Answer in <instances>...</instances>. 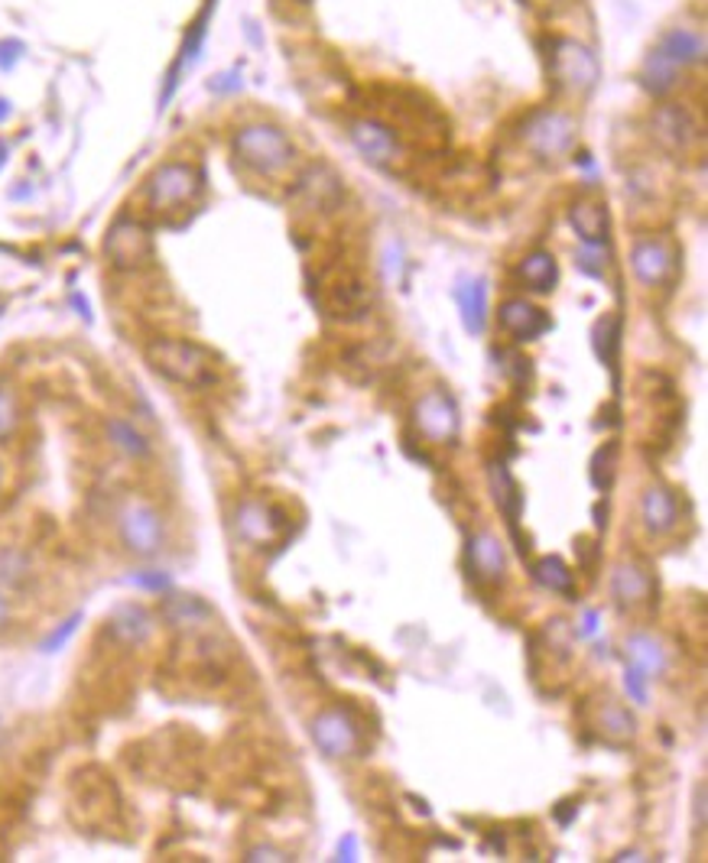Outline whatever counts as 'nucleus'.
<instances>
[{
  "label": "nucleus",
  "instance_id": "473e14b6",
  "mask_svg": "<svg viewBox=\"0 0 708 863\" xmlns=\"http://www.w3.org/2000/svg\"><path fill=\"white\" fill-rule=\"evenodd\" d=\"M20 426V410H16V397L0 387V438H10L13 429Z\"/></svg>",
  "mask_w": 708,
  "mask_h": 863
},
{
  "label": "nucleus",
  "instance_id": "37998d69",
  "mask_svg": "<svg viewBox=\"0 0 708 863\" xmlns=\"http://www.w3.org/2000/svg\"><path fill=\"white\" fill-rule=\"evenodd\" d=\"M3 160H7V147L0 143V166H3Z\"/></svg>",
  "mask_w": 708,
  "mask_h": 863
},
{
  "label": "nucleus",
  "instance_id": "7c9ffc66",
  "mask_svg": "<svg viewBox=\"0 0 708 863\" xmlns=\"http://www.w3.org/2000/svg\"><path fill=\"white\" fill-rule=\"evenodd\" d=\"M108 438H111L127 458H147V454H150V441L134 429L131 423H124V420H108Z\"/></svg>",
  "mask_w": 708,
  "mask_h": 863
},
{
  "label": "nucleus",
  "instance_id": "a211bd4d",
  "mask_svg": "<svg viewBox=\"0 0 708 863\" xmlns=\"http://www.w3.org/2000/svg\"><path fill=\"white\" fill-rule=\"evenodd\" d=\"M296 196H299V199L306 202V209H312V212H335V209L345 202L341 179H338L328 166H322V163L309 166V170L299 176V183H296Z\"/></svg>",
  "mask_w": 708,
  "mask_h": 863
},
{
  "label": "nucleus",
  "instance_id": "9b49d317",
  "mask_svg": "<svg viewBox=\"0 0 708 863\" xmlns=\"http://www.w3.org/2000/svg\"><path fill=\"white\" fill-rule=\"evenodd\" d=\"M676 266H680V253L670 237H641L631 247V270L637 283L647 289L667 286L676 276Z\"/></svg>",
  "mask_w": 708,
  "mask_h": 863
},
{
  "label": "nucleus",
  "instance_id": "20e7f679",
  "mask_svg": "<svg viewBox=\"0 0 708 863\" xmlns=\"http://www.w3.org/2000/svg\"><path fill=\"white\" fill-rule=\"evenodd\" d=\"M117 533H121V542L127 546V552H134L140 559L160 555L163 552V542H166L163 516L157 513V506H150L140 497H131L117 510Z\"/></svg>",
  "mask_w": 708,
  "mask_h": 863
},
{
  "label": "nucleus",
  "instance_id": "58836bf2",
  "mask_svg": "<svg viewBox=\"0 0 708 863\" xmlns=\"http://www.w3.org/2000/svg\"><path fill=\"white\" fill-rule=\"evenodd\" d=\"M595 630H598V611H585V617H582V627L575 630V637L588 640V637H592Z\"/></svg>",
  "mask_w": 708,
  "mask_h": 863
},
{
  "label": "nucleus",
  "instance_id": "6e6552de",
  "mask_svg": "<svg viewBox=\"0 0 708 863\" xmlns=\"http://www.w3.org/2000/svg\"><path fill=\"white\" fill-rule=\"evenodd\" d=\"M413 426L433 445H456V438L462 432L459 403L452 400L449 390L433 387L413 403Z\"/></svg>",
  "mask_w": 708,
  "mask_h": 863
},
{
  "label": "nucleus",
  "instance_id": "412c9836",
  "mask_svg": "<svg viewBox=\"0 0 708 863\" xmlns=\"http://www.w3.org/2000/svg\"><path fill=\"white\" fill-rule=\"evenodd\" d=\"M569 224L585 247H601L608 240V230H611V215L601 202L582 199L569 209Z\"/></svg>",
  "mask_w": 708,
  "mask_h": 863
},
{
  "label": "nucleus",
  "instance_id": "a18cd8bd",
  "mask_svg": "<svg viewBox=\"0 0 708 863\" xmlns=\"http://www.w3.org/2000/svg\"><path fill=\"white\" fill-rule=\"evenodd\" d=\"M539 3H559V0H539Z\"/></svg>",
  "mask_w": 708,
  "mask_h": 863
},
{
  "label": "nucleus",
  "instance_id": "9d476101",
  "mask_svg": "<svg viewBox=\"0 0 708 863\" xmlns=\"http://www.w3.org/2000/svg\"><path fill=\"white\" fill-rule=\"evenodd\" d=\"M104 257L111 260L114 270H140L153 260V237L150 230L134 221V217H121L108 227V237H104Z\"/></svg>",
  "mask_w": 708,
  "mask_h": 863
},
{
  "label": "nucleus",
  "instance_id": "a19ab883",
  "mask_svg": "<svg viewBox=\"0 0 708 863\" xmlns=\"http://www.w3.org/2000/svg\"><path fill=\"white\" fill-rule=\"evenodd\" d=\"M3 621H7V598L0 595V624H3Z\"/></svg>",
  "mask_w": 708,
  "mask_h": 863
},
{
  "label": "nucleus",
  "instance_id": "1a4fd4ad",
  "mask_svg": "<svg viewBox=\"0 0 708 863\" xmlns=\"http://www.w3.org/2000/svg\"><path fill=\"white\" fill-rule=\"evenodd\" d=\"M650 130H654V140L673 157H690L703 143L699 117L693 114L690 104H680V101L660 104L650 117Z\"/></svg>",
  "mask_w": 708,
  "mask_h": 863
},
{
  "label": "nucleus",
  "instance_id": "c756f323",
  "mask_svg": "<svg viewBox=\"0 0 708 863\" xmlns=\"http://www.w3.org/2000/svg\"><path fill=\"white\" fill-rule=\"evenodd\" d=\"M680 65L667 55V52H660V49H654L650 55H647V62H644V68H641V82L654 91V95H667L670 88H676V82H680Z\"/></svg>",
  "mask_w": 708,
  "mask_h": 863
},
{
  "label": "nucleus",
  "instance_id": "ea45409f",
  "mask_svg": "<svg viewBox=\"0 0 708 863\" xmlns=\"http://www.w3.org/2000/svg\"><path fill=\"white\" fill-rule=\"evenodd\" d=\"M614 861H647V858H641V854L634 851V854H621V858H614Z\"/></svg>",
  "mask_w": 708,
  "mask_h": 863
},
{
  "label": "nucleus",
  "instance_id": "4c0bfd02",
  "mask_svg": "<svg viewBox=\"0 0 708 863\" xmlns=\"http://www.w3.org/2000/svg\"><path fill=\"white\" fill-rule=\"evenodd\" d=\"M335 861H358V838L355 835L338 841V858Z\"/></svg>",
  "mask_w": 708,
  "mask_h": 863
},
{
  "label": "nucleus",
  "instance_id": "b1692460",
  "mask_svg": "<svg viewBox=\"0 0 708 863\" xmlns=\"http://www.w3.org/2000/svg\"><path fill=\"white\" fill-rule=\"evenodd\" d=\"M517 279L533 292H552V286L559 283L556 257L549 250H530L517 266Z\"/></svg>",
  "mask_w": 708,
  "mask_h": 863
},
{
  "label": "nucleus",
  "instance_id": "393cba45",
  "mask_svg": "<svg viewBox=\"0 0 708 863\" xmlns=\"http://www.w3.org/2000/svg\"><path fill=\"white\" fill-rule=\"evenodd\" d=\"M163 617L173 624V627H183V630H199V627H209L215 621L212 608L192 595H170L163 601Z\"/></svg>",
  "mask_w": 708,
  "mask_h": 863
},
{
  "label": "nucleus",
  "instance_id": "0eeeda50",
  "mask_svg": "<svg viewBox=\"0 0 708 863\" xmlns=\"http://www.w3.org/2000/svg\"><path fill=\"white\" fill-rule=\"evenodd\" d=\"M235 533L253 549H270L289 533V516L283 506L266 500H240L235 510Z\"/></svg>",
  "mask_w": 708,
  "mask_h": 863
},
{
  "label": "nucleus",
  "instance_id": "f03ea898",
  "mask_svg": "<svg viewBox=\"0 0 708 863\" xmlns=\"http://www.w3.org/2000/svg\"><path fill=\"white\" fill-rule=\"evenodd\" d=\"M237 163H244L250 173L263 176V179H276L283 173H289L296 166V143L286 137V130H280L276 124H244L232 140Z\"/></svg>",
  "mask_w": 708,
  "mask_h": 863
},
{
  "label": "nucleus",
  "instance_id": "f8f14e48",
  "mask_svg": "<svg viewBox=\"0 0 708 863\" xmlns=\"http://www.w3.org/2000/svg\"><path fill=\"white\" fill-rule=\"evenodd\" d=\"M598 59L595 52L579 39H556L552 46V75L562 88L588 91L598 82Z\"/></svg>",
  "mask_w": 708,
  "mask_h": 863
},
{
  "label": "nucleus",
  "instance_id": "2eb2a0df",
  "mask_svg": "<svg viewBox=\"0 0 708 863\" xmlns=\"http://www.w3.org/2000/svg\"><path fill=\"white\" fill-rule=\"evenodd\" d=\"M465 562H469V572L477 585L484 588H497L507 575V552L500 546V539L487 529L474 533L469 539V549H465Z\"/></svg>",
  "mask_w": 708,
  "mask_h": 863
},
{
  "label": "nucleus",
  "instance_id": "c9c22d12",
  "mask_svg": "<svg viewBox=\"0 0 708 863\" xmlns=\"http://www.w3.org/2000/svg\"><path fill=\"white\" fill-rule=\"evenodd\" d=\"M244 861H250V863H266V861L283 863V861H293V858H286V854H283V851H276V848H250V851L244 854Z\"/></svg>",
  "mask_w": 708,
  "mask_h": 863
},
{
  "label": "nucleus",
  "instance_id": "4be33fe9",
  "mask_svg": "<svg viewBox=\"0 0 708 863\" xmlns=\"http://www.w3.org/2000/svg\"><path fill=\"white\" fill-rule=\"evenodd\" d=\"M108 630H111L114 640H121L127 647H137V643L150 640V634H153V614L147 608H140V604H121L111 614Z\"/></svg>",
  "mask_w": 708,
  "mask_h": 863
},
{
  "label": "nucleus",
  "instance_id": "72a5a7b5",
  "mask_svg": "<svg viewBox=\"0 0 708 863\" xmlns=\"http://www.w3.org/2000/svg\"><path fill=\"white\" fill-rule=\"evenodd\" d=\"M78 624H82V614H72L62 627H55L46 640H42V652H55V649H62L69 640H72V634L78 630Z\"/></svg>",
  "mask_w": 708,
  "mask_h": 863
},
{
  "label": "nucleus",
  "instance_id": "aec40b11",
  "mask_svg": "<svg viewBox=\"0 0 708 863\" xmlns=\"http://www.w3.org/2000/svg\"><path fill=\"white\" fill-rule=\"evenodd\" d=\"M592 727H595L605 740H611V743H628V740L637 734L634 714H631L621 701H614L611 695L601 698V701L595 704V711H592Z\"/></svg>",
  "mask_w": 708,
  "mask_h": 863
},
{
  "label": "nucleus",
  "instance_id": "f3484780",
  "mask_svg": "<svg viewBox=\"0 0 708 863\" xmlns=\"http://www.w3.org/2000/svg\"><path fill=\"white\" fill-rule=\"evenodd\" d=\"M497 322H500V328H504L513 341H536V338L546 335L549 325H552L549 315H546L539 305H533L530 299H520V296L500 302V309H497Z\"/></svg>",
  "mask_w": 708,
  "mask_h": 863
},
{
  "label": "nucleus",
  "instance_id": "f257e3e1",
  "mask_svg": "<svg viewBox=\"0 0 708 863\" xmlns=\"http://www.w3.org/2000/svg\"><path fill=\"white\" fill-rule=\"evenodd\" d=\"M147 361L150 367L189 390L212 387L219 380V361L209 348L186 341V338H157L147 345Z\"/></svg>",
  "mask_w": 708,
  "mask_h": 863
},
{
  "label": "nucleus",
  "instance_id": "bb28decb",
  "mask_svg": "<svg viewBox=\"0 0 708 863\" xmlns=\"http://www.w3.org/2000/svg\"><path fill=\"white\" fill-rule=\"evenodd\" d=\"M657 49L667 52L680 68H690V65H696V62L706 59V39H703V33H696V29H690V26L670 29V33L660 39Z\"/></svg>",
  "mask_w": 708,
  "mask_h": 863
},
{
  "label": "nucleus",
  "instance_id": "79ce46f5",
  "mask_svg": "<svg viewBox=\"0 0 708 863\" xmlns=\"http://www.w3.org/2000/svg\"><path fill=\"white\" fill-rule=\"evenodd\" d=\"M7 114H10V108H7V101H0V121H3Z\"/></svg>",
  "mask_w": 708,
  "mask_h": 863
},
{
  "label": "nucleus",
  "instance_id": "7ed1b4c3",
  "mask_svg": "<svg viewBox=\"0 0 708 863\" xmlns=\"http://www.w3.org/2000/svg\"><path fill=\"white\" fill-rule=\"evenodd\" d=\"M202 192V176L192 163H163L150 179H147V202L153 212H179L192 205Z\"/></svg>",
  "mask_w": 708,
  "mask_h": 863
},
{
  "label": "nucleus",
  "instance_id": "f704fd0d",
  "mask_svg": "<svg viewBox=\"0 0 708 863\" xmlns=\"http://www.w3.org/2000/svg\"><path fill=\"white\" fill-rule=\"evenodd\" d=\"M624 688L628 695L637 701V704H647L650 701V691H647V675L634 665H628V675H624Z\"/></svg>",
  "mask_w": 708,
  "mask_h": 863
},
{
  "label": "nucleus",
  "instance_id": "cd10ccee",
  "mask_svg": "<svg viewBox=\"0 0 708 863\" xmlns=\"http://www.w3.org/2000/svg\"><path fill=\"white\" fill-rule=\"evenodd\" d=\"M487 480H490L494 500H497V506L504 510V516H507L510 523H517V520H520V510H523V493H520V487H517L510 467H507L504 461H490V464H487Z\"/></svg>",
  "mask_w": 708,
  "mask_h": 863
},
{
  "label": "nucleus",
  "instance_id": "423d86ee",
  "mask_svg": "<svg viewBox=\"0 0 708 863\" xmlns=\"http://www.w3.org/2000/svg\"><path fill=\"white\" fill-rule=\"evenodd\" d=\"M312 740L328 760L358 756L364 747V727L348 708H325L312 717Z\"/></svg>",
  "mask_w": 708,
  "mask_h": 863
},
{
  "label": "nucleus",
  "instance_id": "c85d7f7f",
  "mask_svg": "<svg viewBox=\"0 0 708 863\" xmlns=\"http://www.w3.org/2000/svg\"><path fill=\"white\" fill-rule=\"evenodd\" d=\"M533 578L546 588V591H552V595H562V598H575V575L569 572V565L559 559V555H543V559H536L533 562Z\"/></svg>",
  "mask_w": 708,
  "mask_h": 863
},
{
  "label": "nucleus",
  "instance_id": "39448f33",
  "mask_svg": "<svg viewBox=\"0 0 708 863\" xmlns=\"http://www.w3.org/2000/svg\"><path fill=\"white\" fill-rule=\"evenodd\" d=\"M575 134H579V124L566 111H536L526 121V127L520 130L523 147L543 163H552L559 157H566L572 150V143H575Z\"/></svg>",
  "mask_w": 708,
  "mask_h": 863
},
{
  "label": "nucleus",
  "instance_id": "e433bc0d",
  "mask_svg": "<svg viewBox=\"0 0 708 863\" xmlns=\"http://www.w3.org/2000/svg\"><path fill=\"white\" fill-rule=\"evenodd\" d=\"M134 585L150 588V591H166L170 588V578L166 575H134Z\"/></svg>",
  "mask_w": 708,
  "mask_h": 863
},
{
  "label": "nucleus",
  "instance_id": "4468645a",
  "mask_svg": "<svg viewBox=\"0 0 708 863\" xmlns=\"http://www.w3.org/2000/svg\"><path fill=\"white\" fill-rule=\"evenodd\" d=\"M325 309L338 318H358L371 309V286L361 273L341 270L325 283Z\"/></svg>",
  "mask_w": 708,
  "mask_h": 863
},
{
  "label": "nucleus",
  "instance_id": "dca6fc26",
  "mask_svg": "<svg viewBox=\"0 0 708 863\" xmlns=\"http://www.w3.org/2000/svg\"><path fill=\"white\" fill-rule=\"evenodd\" d=\"M641 520L650 536H673L683 523L680 497L667 484H650L641 497Z\"/></svg>",
  "mask_w": 708,
  "mask_h": 863
},
{
  "label": "nucleus",
  "instance_id": "2f4dec72",
  "mask_svg": "<svg viewBox=\"0 0 708 863\" xmlns=\"http://www.w3.org/2000/svg\"><path fill=\"white\" fill-rule=\"evenodd\" d=\"M595 490H608L611 477H614V445H601L592 458V471H588Z\"/></svg>",
  "mask_w": 708,
  "mask_h": 863
},
{
  "label": "nucleus",
  "instance_id": "a878e982",
  "mask_svg": "<svg viewBox=\"0 0 708 863\" xmlns=\"http://www.w3.org/2000/svg\"><path fill=\"white\" fill-rule=\"evenodd\" d=\"M456 302L462 312V325L469 335H481L487 322V289L484 279H462L456 286Z\"/></svg>",
  "mask_w": 708,
  "mask_h": 863
},
{
  "label": "nucleus",
  "instance_id": "c03bdc74",
  "mask_svg": "<svg viewBox=\"0 0 708 863\" xmlns=\"http://www.w3.org/2000/svg\"><path fill=\"white\" fill-rule=\"evenodd\" d=\"M0 487H3V464H0Z\"/></svg>",
  "mask_w": 708,
  "mask_h": 863
},
{
  "label": "nucleus",
  "instance_id": "ddd939ff",
  "mask_svg": "<svg viewBox=\"0 0 708 863\" xmlns=\"http://www.w3.org/2000/svg\"><path fill=\"white\" fill-rule=\"evenodd\" d=\"M348 134H351V143L358 147V153L374 166H394L403 157V143L397 137V130L381 117H355Z\"/></svg>",
  "mask_w": 708,
  "mask_h": 863
},
{
  "label": "nucleus",
  "instance_id": "6ab92c4d",
  "mask_svg": "<svg viewBox=\"0 0 708 863\" xmlns=\"http://www.w3.org/2000/svg\"><path fill=\"white\" fill-rule=\"evenodd\" d=\"M611 595L621 608H641L654 598V575L641 562H621L611 572Z\"/></svg>",
  "mask_w": 708,
  "mask_h": 863
},
{
  "label": "nucleus",
  "instance_id": "5701e85b",
  "mask_svg": "<svg viewBox=\"0 0 708 863\" xmlns=\"http://www.w3.org/2000/svg\"><path fill=\"white\" fill-rule=\"evenodd\" d=\"M624 652H628V665L641 668L647 678H657L670 668V655H667V647L650 637V634H631L628 643H624Z\"/></svg>",
  "mask_w": 708,
  "mask_h": 863
}]
</instances>
